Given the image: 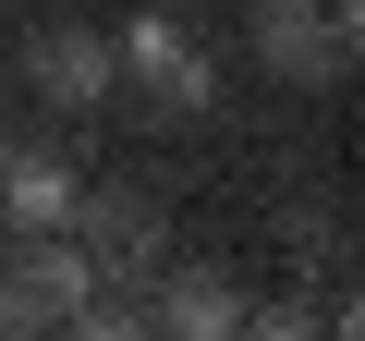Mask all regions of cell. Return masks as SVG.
<instances>
[{
	"instance_id": "6da1fadb",
	"label": "cell",
	"mask_w": 365,
	"mask_h": 341,
	"mask_svg": "<svg viewBox=\"0 0 365 341\" xmlns=\"http://www.w3.org/2000/svg\"><path fill=\"white\" fill-rule=\"evenodd\" d=\"M110 61H122V86L146 98V122H195V110L220 98V61L182 37V13H134V25L110 37Z\"/></svg>"
},
{
	"instance_id": "8992f818",
	"label": "cell",
	"mask_w": 365,
	"mask_h": 341,
	"mask_svg": "<svg viewBox=\"0 0 365 341\" xmlns=\"http://www.w3.org/2000/svg\"><path fill=\"white\" fill-rule=\"evenodd\" d=\"M170 268V256H158ZM158 329H182V341H220V329H244V305H232V280L220 268H170V292H158Z\"/></svg>"
},
{
	"instance_id": "3957f363",
	"label": "cell",
	"mask_w": 365,
	"mask_h": 341,
	"mask_svg": "<svg viewBox=\"0 0 365 341\" xmlns=\"http://www.w3.org/2000/svg\"><path fill=\"white\" fill-rule=\"evenodd\" d=\"M73 244L98 256V280H146V268L170 256V208H158L146 183H86V195H73Z\"/></svg>"
},
{
	"instance_id": "7a4b0ae2",
	"label": "cell",
	"mask_w": 365,
	"mask_h": 341,
	"mask_svg": "<svg viewBox=\"0 0 365 341\" xmlns=\"http://www.w3.org/2000/svg\"><path fill=\"white\" fill-rule=\"evenodd\" d=\"M256 61L280 86H341L353 73V0H256Z\"/></svg>"
},
{
	"instance_id": "5b68a950",
	"label": "cell",
	"mask_w": 365,
	"mask_h": 341,
	"mask_svg": "<svg viewBox=\"0 0 365 341\" xmlns=\"http://www.w3.org/2000/svg\"><path fill=\"white\" fill-rule=\"evenodd\" d=\"M25 73H37V98H49V110H98V98L122 86L110 37H86V25H49V37L25 49Z\"/></svg>"
},
{
	"instance_id": "277c9868",
	"label": "cell",
	"mask_w": 365,
	"mask_h": 341,
	"mask_svg": "<svg viewBox=\"0 0 365 341\" xmlns=\"http://www.w3.org/2000/svg\"><path fill=\"white\" fill-rule=\"evenodd\" d=\"M73 158L49 146V134H0V220L13 232H73Z\"/></svg>"
}]
</instances>
